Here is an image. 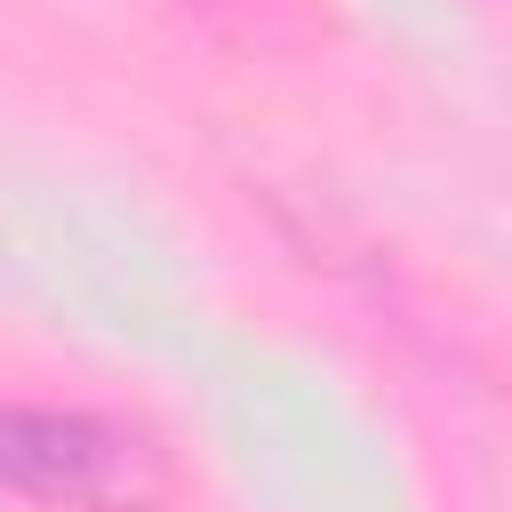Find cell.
Returning <instances> with one entry per match:
<instances>
[{
  "label": "cell",
  "mask_w": 512,
  "mask_h": 512,
  "mask_svg": "<svg viewBox=\"0 0 512 512\" xmlns=\"http://www.w3.org/2000/svg\"><path fill=\"white\" fill-rule=\"evenodd\" d=\"M0 488L56 512H168L176 456L160 432L104 408L0 400Z\"/></svg>",
  "instance_id": "1"
}]
</instances>
